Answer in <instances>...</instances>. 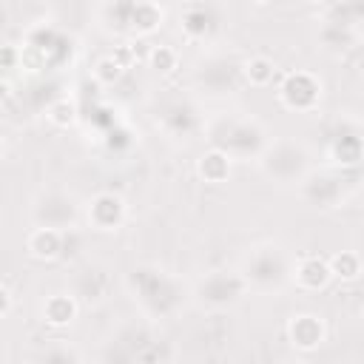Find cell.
Returning <instances> with one entry per match:
<instances>
[{"label": "cell", "mask_w": 364, "mask_h": 364, "mask_svg": "<svg viewBox=\"0 0 364 364\" xmlns=\"http://www.w3.org/2000/svg\"><path fill=\"white\" fill-rule=\"evenodd\" d=\"M330 276H333V273H330V264L321 262V259H316V256L301 259L299 267H296V282H299L301 287H324Z\"/></svg>", "instance_id": "cell-1"}, {"label": "cell", "mask_w": 364, "mask_h": 364, "mask_svg": "<svg viewBox=\"0 0 364 364\" xmlns=\"http://www.w3.org/2000/svg\"><path fill=\"white\" fill-rule=\"evenodd\" d=\"M301 82H304V74H296V77H290V80L284 82V88H282V97H284L287 105H293V108H310V105L316 102V97H318V85H316V82H310L307 88H304Z\"/></svg>", "instance_id": "cell-2"}, {"label": "cell", "mask_w": 364, "mask_h": 364, "mask_svg": "<svg viewBox=\"0 0 364 364\" xmlns=\"http://www.w3.org/2000/svg\"><path fill=\"white\" fill-rule=\"evenodd\" d=\"M290 338H293V344H299L304 350H313L321 341V324L313 316H296L290 321Z\"/></svg>", "instance_id": "cell-3"}, {"label": "cell", "mask_w": 364, "mask_h": 364, "mask_svg": "<svg viewBox=\"0 0 364 364\" xmlns=\"http://www.w3.org/2000/svg\"><path fill=\"white\" fill-rule=\"evenodd\" d=\"M119 213H122V202L111 193L105 196H97L94 205H91V219L100 225V228H114L119 222Z\"/></svg>", "instance_id": "cell-4"}, {"label": "cell", "mask_w": 364, "mask_h": 364, "mask_svg": "<svg viewBox=\"0 0 364 364\" xmlns=\"http://www.w3.org/2000/svg\"><path fill=\"white\" fill-rule=\"evenodd\" d=\"M28 250L37 259H54L60 253V236L54 230H34L28 236Z\"/></svg>", "instance_id": "cell-5"}, {"label": "cell", "mask_w": 364, "mask_h": 364, "mask_svg": "<svg viewBox=\"0 0 364 364\" xmlns=\"http://www.w3.org/2000/svg\"><path fill=\"white\" fill-rule=\"evenodd\" d=\"M71 316H74V304H71V299H65V296H54V299L46 304V318H48L51 324H65V321H71Z\"/></svg>", "instance_id": "cell-6"}, {"label": "cell", "mask_w": 364, "mask_h": 364, "mask_svg": "<svg viewBox=\"0 0 364 364\" xmlns=\"http://www.w3.org/2000/svg\"><path fill=\"white\" fill-rule=\"evenodd\" d=\"M330 273L341 276V279H355L358 276V259L353 253H341L330 259Z\"/></svg>", "instance_id": "cell-7"}, {"label": "cell", "mask_w": 364, "mask_h": 364, "mask_svg": "<svg viewBox=\"0 0 364 364\" xmlns=\"http://www.w3.org/2000/svg\"><path fill=\"white\" fill-rule=\"evenodd\" d=\"M247 77L253 80V82H267L270 77H273V65L267 63V60H262V57H256V60H250L247 63Z\"/></svg>", "instance_id": "cell-8"}, {"label": "cell", "mask_w": 364, "mask_h": 364, "mask_svg": "<svg viewBox=\"0 0 364 364\" xmlns=\"http://www.w3.org/2000/svg\"><path fill=\"white\" fill-rule=\"evenodd\" d=\"M51 119L60 122V125H68V122H74V108H71L68 102H57V105L51 108Z\"/></svg>", "instance_id": "cell-9"}, {"label": "cell", "mask_w": 364, "mask_h": 364, "mask_svg": "<svg viewBox=\"0 0 364 364\" xmlns=\"http://www.w3.org/2000/svg\"><path fill=\"white\" fill-rule=\"evenodd\" d=\"M171 63H173V54H171L168 48L154 51V65H156V68H171Z\"/></svg>", "instance_id": "cell-10"}]
</instances>
